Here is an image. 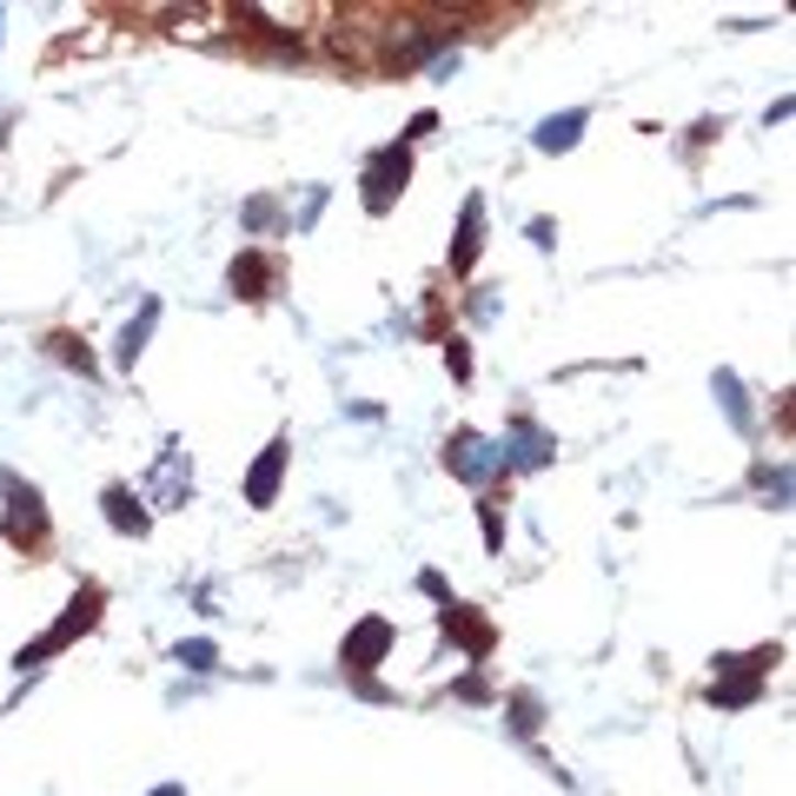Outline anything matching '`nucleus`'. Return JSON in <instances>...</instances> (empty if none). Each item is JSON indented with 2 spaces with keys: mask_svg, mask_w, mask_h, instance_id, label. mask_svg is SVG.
Segmentation results:
<instances>
[{
  "mask_svg": "<svg viewBox=\"0 0 796 796\" xmlns=\"http://www.w3.org/2000/svg\"><path fill=\"white\" fill-rule=\"evenodd\" d=\"M710 697H717L723 710H737V704H756V677H737V684H717Z\"/></svg>",
  "mask_w": 796,
  "mask_h": 796,
  "instance_id": "obj_15",
  "label": "nucleus"
},
{
  "mask_svg": "<svg viewBox=\"0 0 796 796\" xmlns=\"http://www.w3.org/2000/svg\"><path fill=\"white\" fill-rule=\"evenodd\" d=\"M153 796H186V789H179V783H159V789H153Z\"/></svg>",
  "mask_w": 796,
  "mask_h": 796,
  "instance_id": "obj_16",
  "label": "nucleus"
},
{
  "mask_svg": "<svg viewBox=\"0 0 796 796\" xmlns=\"http://www.w3.org/2000/svg\"><path fill=\"white\" fill-rule=\"evenodd\" d=\"M406 173H412L406 146H385V153H372V166H365V207H372V213H385V207H391V192L406 186Z\"/></svg>",
  "mask_w": 796,
  "mask_h": 796,
  "instance_id": "obj_2",
  "label": "nucleus"
},
{
  "mask_svg": "<svg viewBox=\"0 0 796 796\" xmlns=\"http://www.w3.org/2000/svg\"><path fill=\"white\" fill-rule=\"evenodd\" d=\"M478 233H485V207H478V199H465V226H458V253H452L458 273L478 259Z\"/></svg>",
  "mask_w": 796,
  "mask_h": 796,
  "instance_id": "obj_9",
  "label": "nucleus"
},
{
  "mask_svg": "<svg viewBox=\"0 0 796 796\" xmlns=\"http://www.w3.org/2000/svg\"><path fill=\"white\" fill-rule=\"evenodd\" d=\"M259 286H266V259H259V253H240V259H233V292H246V299H266Z\"/></svg>",
  "mask_w": 796,
  "mask_h": 796,
  "instance_id": "obj_10",
  "label": "nucleus"
},
{
  "mask_svg": "<svg viewBox=\"0 0 796 796\" xmlns=\"http://www.w3.org/2000/svg\"><path fill=\"white\" fill-rule=\"evenodd\" d=\"M173 657H179V664H186V671H213V664H220V651H213V644H207V638H192V644H179V651H173Z\"/></svg>",
  "mask_w": 796,
  "mask_h": 796,
  "instance_id": "obj_13",
  "label": "nucleus"
},
{
  "mask_svg": "<svg viewBox=\"0 0 796 796\" xmlns=\"http://www.w3.org/2000/svg\"><path fill=\"white\" fill-rule=\"evenodd\" d=\"M279 478H286V445H266V458H259L253 478H246V505H273V498H279Z\"/></svg>",
  "mask_w": 796,
  "mask_h": 796,
  "instance_id": "obj_5",
  "label": "nucleus"
},
{
  "mask_svg": "<svg viewBox=\"0 0 796 796\" xmlns=\"http://www.w3.org/2000/svg\"><path fill=\"white\" fill-rule=\"evenodd\" d=\"M717 391H723V412H730V425H750V406H743V391H737V378H730V372H717Z\"/></svg>",
  "mask_w": 796,
  "mask_h": 796,
  "instance_id": "obj_14",
  "label": "nucleus"
},
{
  "mask_svg": "<svg viewBox=\"0 0 796 796\" xmlns=\"http://www.w3.org/2000/svg\"><path fill=\"white\" fill-rule=\"evenodd\" d=\"M445 631H458L472 657H485V651H491V624H485V618H472L465 605H445Z\"/></svg>",
  "mask_w": 796,
  "mask_h": 796,
  "instance_id": "obj_7",
  "label": "nucleus"
},
{
  "mask_svg": "<svg viewBox=\"0 0 796 796\" xmlns=\"http://www.w3.org/2000/svg\"><path fill=\"white\" fill-rule=\"evenodd\" d=\"M93 611H100V584H87V590L74 597V611H67V618H60V624H54V631H47L34 651H21V671H27V664H41V657H54V651H67V644H74V638L93 624Z\"/></svg>",
  "mask_w": 796,
  "mask_h": 796,
  "instance_id": "obj_1",
  "label": "nucleus"
},
{
  "mask_svg": "<svg viewBox=\"0 0 796 796\" xmlns=\"http://www.w3.org/2000/svg\"><path fill=\"white\" fill-rule=\"evenodd\" d=\"M153 319H159V306L146 299V312H140V319H133V325L120 332V365H133V358L146 352V332H153Z\"/></svg>",
  "mask_w": 796,
  "mask_h": 796,
  "instance_id": "obj_11",
  "label": "nucleus"
},
{
  "mask_svg": "<svg viewBox=\"0 0 796 796\" xmlns=\"http://www.w3.org/2000/svg\"><path fill=\"white\" fill-rule=\"evenodd\" d=\"M445 465H452L458 478H472V485H478V478H491V472L505 465V452H491L478 432H458V439L445 445Z\"/></svg>",
  "mask_w": 796,
  "mask_h": 796,
  "instance_id": "obj_3",
  "label": "nucleus"
},
{
  "mask_svg": "<svg viewBox=\"0 0 796 796\" xmlns=\"http://www.w3.org/2000/svg\"><path fill=\"white\" fill-rule=\"evenodd\" d=\"M107 518H113V531H133V538L146 531V511H140V498H133L126 485H113V491H107Z\"/></svg>",
  "mask_w": 796,
  "mask_h": 796,
  "instance_id": "obj_8",
  "label": "nucleus"
},
{
  "mask_svg": "<svg viewBox=\"0 0 796 796\" xmlns=\"http://www.w3.org/2000/svg\"><path fill=\"white\" fill-rule=\"evenodd\" d=\"M577 133H584V113H551L531 140H538V153H571V146H577Z\"/></svg>",
  "mask_w": 796,
  "mask_h": 796,
  "instance_id": "obj_6",
  "label": "nucleus"
},
{
  "mask_svg": "<svg viewBox=\"0 0 796 796\" xmlns=\"http://www.w3.org/2000/svg\"><path fill=\"white\" fill-rule=\"evenodd\" d=\"M385 644H391V624H385V618H365V624L345 638L339 657H345V671H372V664L385 657Z\"/></svg>",
  "mask_w": 796,
  "mask_h": 796,
  "instance_id": "obj_4",
  "label": "nucleus"
},
{
  "mask_svg": "<svg viewBox=\"0 0 796 796\" xmlns=\"http://www.w3.org/2000/svg\"><path fill=\"white\" fill-rule=\"evenodd\" d=\"M518 465H544L551 458V439L544 432H531V425H518V452H511Z\"/></svg>",
  "mask_w": 796,
  "mask_h": 796,
  "instance_id": "obj_12",
  "label": "nucleus"
}]
</instances>
